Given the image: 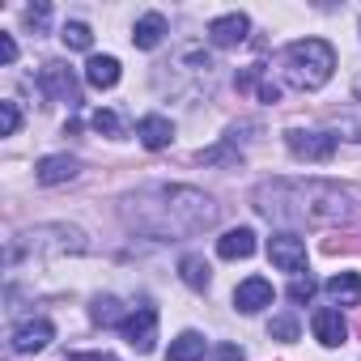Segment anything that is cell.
Returning <instances> with one entry per match:
<instances>
[{
  "label": "cell",
  "instance_id": "6da1fadb",
  "mask_svg": "<svg viewBox=\"0 0 361 361\" xmlns=\"http://www.w3.org/2000/svg\"><path fill=\"white\" fill-rule=\"evenodd\" d=\"M123 221L157 243H174V238H192L200 230H209L217 221V204L213 196H204L200 188L188 183H153V188H136L132 196H123Z\"/></svg>",
  "mask_w": 361,
  "mask_h": 361
},
{
  "label": "cell",
  "instance_id": "7a4b0ae2",
  "mask_svg": "<svg viewBox=\"0 0 361 361\" xmlns=\"http://www.w3.org/2000/svg\"><path fill=\"white\" fill-rule=\"evenodd\" d=\"M259 217L276 226H340L353 217V196L327 178H268L251 192Z\"/></svg>",
  "mask_w": 361,
  "mask_h": 361
},
{
  "label": "cell",
  "instance_id": "3957f363",
  "mask_svg": "<svg viewBox=\"0 0 361 361\" xmlns=\"http://www.w3.org/2000/svg\"><path fill=\"white\" fill-rule=\"evenodd\" d=\"M281 60H285V77H289L298 90H319V85H327L331 73H336V51H331V43H323V39H293Z\"/></svg>",
  "mask_w": 361,
  "mask_h": 361
},
{
  "label": "cell",
  "instance_id": "277c9868",
  "mask_svg": "<svg viewBox=\"0 0 361 361\" xmlns=\"http://www.w3.org/2000/svg\"><path fill=\"white\" fill-rule=\"evenodd\" d=\"M22 251H30V255H81L85 234L77 226H39V230L26 234V243H18L9 251V259H18Z\"/></svg>",
  "mask_w": 361,
  "mask_h": 361
},
{
  "label": "cell",
  "instance_id": "5b68a950",
  "mask_svg": "<svg viewBox=\"0 0 361 361\" xmlns=\"http://www.w3.org/2000/svg\"><path fill=\"white\" fill-rule=\"evenodd\" d=\"M336 140L340 136H331V132H302V128L285 132V149L298 161H331L336 157Z\"/></svg>",
  "mask_w": 361,
  "mask_h": 361
},
{
  "label": "cell",
  "instance_id": "8992f818",
  "mask_svg": "<svg viewBox=\"0 0 361 361\" xmlns=\"http://www.w3.org/2000/svg\"><path fill=\"white\" fill-rule=\"evenodd\" d=\"M39 85L56 98V102H81V85H77V73L64 64V60H47L43 68H39Z\"/></svg>",
  "mask_w": 361,
  "mask_h": 361
},
{
  "label": "cell",
  "instance_id": "52a82bcc",
  "mask_svg": "<svg viewBox=\"0 0 361 361\" xmlns=\"http://www.w3.org/2000/svg\"><path fill=\"white\" fill-rule=\"evenodd\" d=\"M268 259L281 268V272H289V276H302L306 272V243L298 238V234H272L268 238Z\"/></svg>",
  "mask_w": 361,
  "mask_h": 361
},
{
  "label": "cell",
  "instance_id": "ba28073f",
  "mask_svg": "<svg viewBox=\"0 0 361 361\" xmlns=\"http://www.w3.org/2000/svg\"><path fill=\"white\" fill-rule=\"evenodd\" d=\"M123 340L136 348V353H153V344H157V310L153 306H136L128 319H123Z\"/></svg>",
  "mask_w": 361,
  "mask_h": 361
},
{
  "label": "cell",
  "instance_id": "9c48e42d",
  "mask_svg": "<svg viewBox=\"0 0 361 361\" xmlns=\"http://www.w3.org/2000/svg\"><path fill=\"white\" fill-rule=\"evenodd\" d=\"M310 327H314V340H319L323 348H340V344L348 340V323H344V314H340L336 306H323V310H314Z\"/></svg>",
  "mask_w": 361,
  "mask_h": 361
},
{
  "label": "cell",
  "instance_id": "30bf717a",
  "mask_svg": "<svg viewBox=\"0 0 361 361\" xmlns=\"http://www.w3.org/2000/svg\"><path fill=\"white\" fill-rule=\"evenodd\" d=\"M56 340V327L47 323V319H30V323H22V327H13V353H43L47 344Z\"/></svg>",
  "mask_w": 361,
  "mask_h": 361
},
{
  "label": "cell",
  "instance_id": "8fae6325",
  "mask_svg": "<svg viewBox=\"0 0 361 361\" xmlns=\"http://www.w3.org/2000/svg\"><path fill=\"white\" fill-rule=\"evenodd\" d=\"M251 30V18L247 13H226L217 22H209V43L213 47H238Z\"/></svg>",
  "mask_w": 361,
  "mask_h": 361
},
{
  "label": "cell",
  "instance_id": "7c38bea8",
  "mask_svg": "<svg viewBox=\"0 0 361 361\" xmlns=\"http://www.w3.org/2000/svg\"><path fill=\"white\" fill-rule=\"evenodd\" d=\"M234 306H238L243 314H259L264 306H272V281H264V276H247V281L234 289Z\"/></svg>",
  "mask_w": 361,
  "mask_h": 361
},
{
  "label": "cell",
  "instance_id": "4fadbf2b",
  "mask_svg": "<svg viewBox=\"0 0 361 361\" xmlns=\"http://www.w3.org/2000/svg\"><path fill=\"white\" fill-rule=\"evenodd\" d=\"M77 157H68V153H51V157H43L39 166H35V178L43 188H56V183H68V178H77Z\"/></svg>",
  "mask_w": 361,
  "mask_h": 361
},
{
  "label": "cell",
  "instance_id": "5bb4252c",
  "mask_svg": "<svg viewBox=\"0 0 361 361\" xmlns=\"http://www.w3.org/2000/svg\"><path fill=\"white\" fill-rule=\"evenodd\" d=\"M136 136H140L145 149H166V145L174 140V123H170L166 115H145V119L136 123Z\"/></svg>",
  "mask_w": 361,
  "mask_h": 361
},
{
  "label": "cell",
  "instance_id": "9a60e30c",
  "mask_svg": "<svg viewBox=\"0 0 361 361\" xmlns=\"http://www.w3.org/2000/svg\"><path fill=\"white\" fill-rule=\"evenodd\" d=\"M217 255H221V259H251V255H255V234H251L247 226L226 230V234L217 238Z\"/></svg>",
  "mask_w": 361,
  "mask_h": 361
},
{
  "label": "cell",
  "instance_id": "2e32d148",
  "mask_svg": "<svg viewBox=\"0 0 361 361\" xmlns=\"http://www.w3.org/2000/svg\"><path fill=\"white\" fill-rule=\"evenodd\" d=\"M204 336L200 331H178L174 340H170V353H166V361H204Z\"/></svg>",
  "mask_w": 361,
  "mask_h": 361
},
{
  "label": "cell",
  "instance_id": "e0dca14e",
  "mask_svg": "<svg viewBox=\"0 0 361 361\" xmlns=\"http://www.w3.org/2000/svg\"><path fill=\"white\" fill-rule=\"evenodd\" d=\"M161 39H166V18H161V13H145V18L132 26V43H136L140 51H153Z\"/></svg>",
  "mask_w": 361,
  "mask_h": 361
},
{
  "label": "cell",
  "instance_id": "ac0fdd59",
  "mask_svg": "<svg viewBox=\"0 0 361 361\" xmlns=\"http://www.w3.org/2000/svg\"><path fill=\"white\" fill-rule=\"evenodd\" d=\"M327 298H331L336 306H357V302H361V276H357V272H336V276L327 281Z\"/></svg>",
  "mask_w": 361,
  "mask_h": 361
},
{
  "label": "cell",
  "instance_id": "d6986e66",
  "mask_svg": "<svg viewBox=\"0 0 361 361\" xmlns=\"http://www.w3.org/2000/svg\"><path fill=\"white\" fill-rule=\"evenodd\" d=\"M85 81H90L94 90L119 85V60H115V56H94V60L85 64Z\"/></svg>",
  "mask_w": 361,
  "mask_h": 361
},
{
  "label": "cell",
  "instance_id": "ffe728a7",
  "mask_svg": "<svg viewBox=\"0 0 361 361\" xmlns=\"http://www.w3.org/2000/svg\"><path fill=\"white\" fill-rule=\"evenodd\" d=\"M90 319L98 323V327H123V310H119V298H94V306H90Z\"/></svg>",
  "mask_w": 361,
  "mask_h": 361
},
{
  "label": "cell",
  "instance_id": "44dd1931",
  "mask_svg": "<svg viewBox=\"0 0 361 361\" xmlns=\"http://www.w3.org/2000/svg\"><path fill=\"white\" fill-rule=\"evenodd\" d=\"M178 272H183V281H188L192 289H209V264H204L200 255H183Z\"/></svg>",
  "mask_w": 361,
  "mask_h": 361
},
{
  "label": "cell",
  "instance_id": "7402d4cb",
  "mask_svg": "<svg viewBox=\"0 0 361 361\" xmlns=\"http://www.w3.org/2000/svg\"><path fill=\"white\" fill-rule=\"evenodd\" d=\"M60 39H64V47H73V51H90V47H94V35H90L85 22H64Z\"/></svg>",
  "mask_w": 361,
  "mask_h": 361
},
{
  "label": "cell",
  "instance_id": "603a6c76",
  "mask_svg": "<svg viewBox=\"0 0 361 361\" xmlns=\"http://www.w3.org/2000/svg\"><path fill=\"white\" fill-rule=\"evenodd\" d=\"M18 123H22V111H18V102H0V136H13L18 132Z\"/></svg>",
  "mask_w": 361,
  "mask_h": 361
},
{
  "label": "cell",
  "instance_id": "cb8c5ba5",
  "mask_svg": "<svg viewBox=\"0 0 361 361\" xmlns=\"http://www.w3.org/2000/svg\"><path fill=\"white\" fill-rule=\"evenodd\" d=\"M331 123H336V132H344L348 140H361V115H357V111H344V115H336Z\"/></svg>",
  "mask_w": 361,
  "mask_h": 361
},
{
  "label": "cell",
  "instance_id": "d4e9b609",
  "mask_svg": "<svg viewBox=\"0 0 361 361\" xmlns=\"http://www.w3.org/2000/svg\"><path fill=\"white\" fill-rule=\"evenodd\" d=\"M90 123H94L98 132H106V136H119V132H123V128H119V115H115V111H94V119H90Z\"/></svg>",
  "mask_w": 361,
  "mask_h": 361
},
{
  "label": "cell",
  "instance_id": "484cf974",
  "mask_svg": "<svg viewBox=\"0 0 361 361\" xmlns=\"http://www.w3.org/2000/svg\"><path fill=\"white\" fill-rule=\"evenodd\" d=\"M196 157H200L204 166H213V161H230V166H234V161H243V157H238L234 149H226V145H217V149H200Z\"/></svg>",
  "mask_w": 361,
  "mask_h": 361
},
{
  "label": "cell",
  "instance_id": "4316f807",
  "mask_svg": "<svg viewBox=\"0 0 361 361\" xmlns=\"http://www.w3.org/2000/svg\"><path fill=\"white\" fill-rule=\"evenodd\" d=\"M268 336H276V340H298V319H272V323H268Z\"/></svg>",
  "mask_w": 361,
  "mask_h": 361
},
{
  "label": "cell",
  "instance_id": "83f0119b",
  "mask_svg": "<svg viewBox=\"0 0 361 361\" xmlns=\"http://www.w3.org/2000/svg\"><path fill=\"white\" fill-rule=\"evenodd\" d=\"M47 18H51V9H47V5H30V9H26V26H30L35 35H39V30H47Z\"/></svg>",
  "mask_w": 361,
  "mask_h": 361
},
{
  "label": "cell",
  "instance_id": "f1b7e54d",
  "mask_svg": "<svg viewBox=\"0 0 361 361\" xmlns=\"http://www.w3.org/2000/svg\"><path fill=\"white\" fill-rule=\"evenodd\" d=\"M289 298H293V302H310V298H314V281H310V276H293Z\"/></svg>",
  "mask_w": 361,
  "mask_h": 361
},
{
  "label": "cell",
  "instance_id": "f546056e",
  "mask_svg": "<svg viewBox=\"0 0 361 361\" xmlns=\"http://www.w3.org/2000/svg\"><path fill=\"white\" fill-rule=\"evenodd\" d=\"M213 361H247V357H243L238 344H217V348H213Z\"/></svg>",
  "mask_w": 361,
  "mask_h": 361
},
{
  "label": "cell",
  "instance_id": "4dcf8cb0",
  "mask_svg": "<svg viewBox=\"0 0 361 361\" xmlns=\"http://www.w3.org/2000/svg\"><path fill=\"white\" fill-rule=\"evenodd\" d=\"M18 60V43L9 35H0V64H13Z\"/></svg>",
  "mask_w": 361,
  "mask_h": 361
},
{
  "label": "cell",
  "instance_id": "1f68e13d",
  "mask_svg": "<svg viewBox=\"0 0 361 361\" xmlns=\"http://www.w3.org/2000/svg\"><path fill=\"white\" fill-rule=\"evenodd\" d=\"M68 361H115L111 353H68Z\"/></svg>",
  "mask_w": 361,
  "mask_h": 361
},
{
  "label": "cell",
  "instance_id": "d6a6232c",
  "mask_svg": "<svg viewBox=\"0 0 361 361\" xmlns=\"http://www.w3.org/2000/svg\"><path fill=\"white\" fill-rule=\"evenodd\" d=\"M357 98H361V81H357Z\"/></svg>",
  "mask_w": 361,
  "mask_h": 361
}]
</instances>
